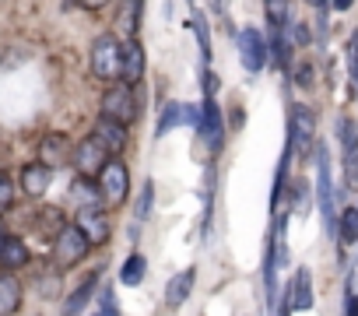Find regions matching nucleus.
<instances>
[{
	"label": "nucleus",
	"instance_id": "5",
	"mask_svg": "<svg viewBox=\"0 0 358 316\" xmlns=\"http://www.w3.org/2000/svg\"><path fill=\"white\" fill-rule=\"evenodd\" d=\"M99 194L113 208H120L127 201V194H130V173H127V166L120 162V158H109V162L102 166V173H99Z\"/></svg>",
	"mask_w": 358,
	"mask_h": 316
},
{
	"label": "nucleus",
	"instance_id": "23",
	"mask_svg": "<svg viewBox=\"0 0 358 316\" xmlns=\"http://www.w3.org/2000/svg\"><path fill=\"white\" fill-rule=\"evenodd\" d=\"M92 292H95V278H88L67 302H64V309H60V316H81V309L88 306V299H92Z\"/></svg>",
	"mask_w": 358,
	"mask_h": 316
},
{
	"label": "nucleus",
	"instance_id": "10",
	"mask_svg": "<svg viewBox=\"0 0 358 316\" xmlns=\"http://www.w3.org/2000/svg\"><path fill=\"white\" fill-rule=\"evenodd\" d=\"M71 162L78 166V173H81V180H92V176H99L102 173V166L109 162V155L92 141V137H85L78 148H74V158H71Z\"/></svg>",
	"mask_w": 358,
	"mask_h": 316
},
{
	"label": "nucleus",
	"instance_id": "34",
	"mask_svg": "<svg viewBox=\"0 0 358 316\" xmlns=\"http://www.w3.org/2000/svg\"><path fill=\"white\" fill-rule=\"evenodd\" d=\"M295 211H299V215L309 211V187H306V183H295Z\"/></svg>",
	"mask_w": 358,
	"mask_h": 316
},
{
	"label": "nucleus",
	"instance_id": "21",
	"mask_svg": "<svg viewBox=\"0 0 358 316\" xmlns=\"http://www.w3.org/2000/svg\"><path fill=\"white\" fill-rule=\"evenodd\" d=\"M183 113H187V106H183V102H169V106L162 109V116H158L155 137H165L172 127H179V123H183Z\"/></svg>",
	"mask_w": 358,
	"mask_h": 316
},
{
	"label": "nucleus",
	"instance_id": "31",
	"mask_svg": "<svg viewBox=\"0 0 358 316\" xmlns=\"http://www.w3.org/2000/svg\"><path fill=\"white\" fill-rule=\"evenodd\" d=\"M271 18V32H285V18H288V4H267L264 8Z\"/></svg>",
	"mask_w": 358,
	"mask_h": 316
},
{
	"label": "nucleus",
	"instance_id": "35",
	"mask_svg": "<svg viewBox=\"0 0 358 316\" xmlns=\"http://www.w3.org/2000/svg\"><path fill=\"white\" fill-rule=\"evenodd\" d=\"M295 85H299V88H309V85H313V67H309V64H299V67H295Z\"/></svg>",
	"mask_w": 358,
	"mask_h": 316
},
{
	"label": "nucleus",
	"instance_id": "8",
	"mask_svg": "<svg viewBox=\"0 0 358 316\" xmlns=\"http://www.w3.org/2000/svg\"><path fill=\"white\" fill-rule=\"evenodd\" d=\"M236 46H239V60H243V67L250 74L264 71V64H267V39L257 29H243L236 36Z\"/></svg>",
	"mask_w": 358,
	"mask_h": 316
},
{
	"label": "nucleus",
	"instance_id": "17",
	"mask_svg": "<svg viewBox=\"0 0 358 316\" xmlns=\"http://www.w3.org/2000/svg\"><path fill=\"white\" fill-rule=\"evenodd\" d=\"M288 288H292V306H295L299 313L313 309V274H309V267H299Z\"/></svg>",
	"mask_w": 358,
	"mask_h": 316
},
{
	"label": "nucleus",
	"instance_id": "38",
	"mask_svg": "<svg viewBox=\"0 0 358 316\" xmlns=\"http://www.w3.org/2000/svg\"><path fill=\"white\" fill-rule=\"evenodd\" d=\"M344 316H358V295H344Z\"/></svg>",
	"mask_w": 358,
	"mask_h": 316
},
{
	"label": "nucleus",
	"instance_id": "24",
	"mask_svg": "<svg viewBox=\"0 0 358 316\" xmlns=\"http://www.w3.org/2000/svg\"><path fill=\"white\" fill-rule=\"evenodd\" d=\"M144 271H148L144 257H141V253H130V257H127V264H123V271H120V281H123L127 288H134V285H141V281H144Z\"/></svg>",
	"mask_w": 358,
	"mask_h": 316
},
{
	"label": "nucleus",
	"instance_id": "20",
	"mask_svg": "<svg viewBox=\"0 0 358 316\" xmlns=\"http://www.w3.org/2000/svg\"><path fill=\"white\" fill-rule=\"evenodd\" d=\"M337 239H341V246L358 243V208H344L337 215Z\"/></svg>",
	"mask_w": 358,
	"mask_h": 316
},
{
	"label": "nucleus",
	"instance_id": "1",
	"mask_svg": "<svg viewBox=\"0 0 358 316\" xmlns=\"http://www.w3.org/2000/svg\"><path fill=\"white\" fill-rule=\"evenodd\" d=\"M316 201L323 211V229L330 239H337V194H334V180H330V151L327 144H316Z\"/></svg>",
	"mask_w": 358,
	"mask_h": 316
},
{
	"label": "nucleus",
	"instance_id": "39",
	"mask_svg": "<svg viewBox=\"0 0 358 316\" xmlns=\"http://www.w3.org/2000/svg\"><path fill=\"white\" fill-rule=\"evenodd\" d=\"M4 239H8V236H4V222H0V246H4Z\"/></svg>",
	"mask_w": 358,
	"mask_h": 316
},
{
	"label": "nucleus",
	"instance_id": "32",
	"mask_svg": "<svg viewBox=\"0 0 358 316\" xmlns=\"http://www.w3.org/2000/svg\"><path fill=\"white\" fill-rule=\"evenodd\" d=\"M348 71H351V85H358V32L348 39Z\"/></svg>",
	"mask_w": 358,
	"mask_h": 316
},
{
	"label": "nucleus",
	"instance_id": "4",
	"mask_svg": "<svg viewBox=\"0 0 358 316\" xmlns=\"http://www.w3.org/2000/svg\"><path fill=\"white\" fill-rule=\"evenodd\" d=\"M102 120H113L120 127L134 123L137 120V99H134V88H127L123 81L113 85L106 95H102Z\"/></svg>",
	"mask_w": 358,
	"mask_h": 316
},
{
	"label": "nucleus",
	"instance_id": "7",
	"mask_svg": "<svg viewBox=\"0 0 358 316\" xmlns=\"http://www.w3.org/2000/svg\"><path fill=\"white\" fill-rule=\"evenodd\" d=\"M74 229L88 239V246H106L109 243V232H113V222H109V215L102 208H81Z\"/></svg>",
	"mask_w": 358,
	"mask_h": 316
},
{
	"label": "nucleus",
	"instance_id": "6",
	"mask_svg": "<svg viewBox=\"0 0 358 316\" xmlns=\"http://www.w3.org/2000/svg\"><path fill=\"white\" fill-rule=\"evenodd\" d=\"M85 253H88V239H85L74 225H67V229L57 236V243H53V267H57V271L74 267V264L85 260Z\"/></svg>",
	"mask_w": 358,
	"mask_h": 316
},
{
	"label": "nucleus",
	"instance_id": "14",
	"mask_svg": "<svg viewBox=\"0 0 358 316\" xmlns=\"http://www.w3.org/2000/svg\"><path fill=\"white\" fill-rule=\"evenodd\" d=\"M194 278H197L194 267L179 271L176 278H169V285H165V306H169V309H179V306L190 299V292H194Z\"/></svg>",
	"mask_w": 358,
	"mask_h": 316
},
{
	"label": "nucleus",
	"instance_id": "28",
	"mask_svg": "<svg viewBox=\"0 0 358 316\" xmlns=\"http://www.w3.org/2000/svg\"><path fill=\"white\" fill-rule=\"evenodd\" d=\"M194 36H197V43H201L204 64H211V36H208V22H204L201 15H194Z\"/></svg>",
	"mask_w": 358,
	"mask_h": 316
},
{
	"label": "nucleus",
	"instance_id": "12",
	"mask_svg": "<svg viewBox=\"0 0 358 316\" xmlns=\"http://www.w3.org/2000/svg\"><path fill=\"white\" fill-rule=\"evenodd\" d=\"M92 141H95L106 155H120V151L127 148V127H120V123H113V120H99V123L92 127Z\"/></svg>",
	"mask_w": 358,
	"mask_h": 316
},
{
	"label": "nucleus",
	"instance_id": "36",
	"mask_svg": "<svg viewBox=\"0 0 358 316\" xmlns=\"http://www.w3.org/2000/svg\"><path fill=\"white\" fill-rule=\"evenodd\" d=\"M95 316H120V309H116V299H113V292H106V295H102V309H99Z\"/></svg>",
	"mask_w": 358,
	"mask_h": 316
},
{
	"label": "nucleus",
	"instance_id": "19",
	"mask_svg": "<svg viewBox=\"0 0 358 316\" xmlns=\"http://www.w3.org/2000/svg\"><path fill=\"white\" fill-rule=\"evenodd\" d=\"M64 229H67V225H64V211H60V208H39V215H36V232H39L43 239L57 243V236H60Z\"/></svg>",
	"mask_w": 358,
	"mask_h": 316
},
{
	"label": "nucleus",
	"instance_id": "40",
	"mask_svg": "<svg viewBox=\"0 0 358 316\" xmlns=\"http://www.w3.org/2000/svg\"><path fill=\"white\" fill-rule=\"evenodd\" d=\"M355 92H358V85H355Z\"/></svg>",
	"mask_w": 358,
	"mask_h": 316
},
{
	"label": "nucleus",
	"instance_id": "22",
	"mask_svg": "<svg viewBox=\"0 0 358 316\" xmlns=\"http://www.w3.org/2000/svg\"><path fill=\"white\" fill-rule=\"evenodd\" d=\"M137 25H141V4H123L120 8V36L127 43L137 39Z\"/></svg>",
	"mask_w": 358,
	"mask_h": 316
},
{
	"label": "nucleus",
	"instance_id": "2",
	"mask_svg": "<svg viewBox=\"0 0 358 316\" xmlns=\"http://www.w3.org/2000/svg\"><path fill=\"white\" fill-rule=\"evenodd\" d=\"M120 67H123V43L113 32L99 36L95 46H92V71L102 81H116L120 78Z\"/></svg>",
	"mask_w": 358,
	"mask_h": 316
},
{
	"label": "nucleus",
	"instance_id": "9",
	"mask_svg": "<svg viewBox=\"0 0 358 316\" xmlns=\"http://www.w3.org/2000/svg\"><path fill=\"white\" fill-rule=\"evenodd\" d=\"M197 134L204 137V144H208L211 151L222 148V137H225V116H222V109H218L215 99H204V102H201V123H197Z\"/></svg>",
	"mask_w": 358,
	"mask_h": 316
},
{
	"label": "nucleus",
	"instance_id": "37",
	"mask_svg": "<svg viewBox=\"0 0 358 316\" xmlns=\"http://www.w3.org/2000/svg\"><path fill=\"white\" fill-rule=\"evenodd\" d=\"M215 92H218V74H215V71H208V74H204V95H208V99H215Z\"/></svg>",
	"mask_w": 358,
	"mask_h": 316
},
{
	"label": "nucleus",
	"instance_id": "16",
	"mask_svg": "<svg viewBox=\"0 0 358 316\" xmlns=\"http://www.w3.org/2000/svg\"><path fill=\"white\" fill-rule=\"evenodd\" d=\"M50 180H53V173H50L43 162H32V166L22 169V190H25L29 197H43V194L50 190Z\"/></svg>",
	"mask_w": 358,
	"mask_h": 316
},
{
	"label": "nucleus",
	"instance_id": "25",
	"mask_svg": "<svg viewBox=\"0 0 358 316\" xmlns=\"http://www.w3.org/2000/svg\"><path fill=\"white\" fill-rule=\"evenodd\" d=\"M337 137H341L344 155H355V151H358V120L341 116V120H337Z\"/></svg>",
	"mask_w": 358,
	"mask_h": 316
},
{
	"label": "nucleus",
	"instance_id": "11",
	"mask_svg": "<svg viewBox=\"0 0 358 316\" xmlns=\"http://www.w3.org/2000/svg\"><path fill=\"white\" fill-rule=\"evenodd\" d=\"M74 158V151H71V144H67V137L64 134H46L43 137V144H39V162L53 173V169H60V166H67Z\"/></svg>",
	"mask_w": 358,
	"mask_h": 316
},
{
	"label": "nucleus",
	"instance_id": "3",
	"mask_svg": "<svg viewBox=\"0 0 358 316\" xmlns=\"http://www.w3.org/2000/svg\"><path fill=\"white\" fill-rule=\"evenodd\" d=\"M288 144H292V151H299V158H309V151L316 144V116L309 113V106H292Z\"/></svg>",
	"mask_w": 358,
	"mask_h": 316
},
{
	"label": "nucleus",
	"instance_id": "15",
	"mask_svg": "<svg viewBox=\"0 0 358 316\" xmlns=\"http://www.w3.org/2000/svg\"><path fill=\"white\" fill-rule=\"evenodd\" d=\"M22 306V281L11 271H0V316H15Z\"/></svg>",
	"mask_w": 358,
	"mask_h": 316
},
{
	"label": "nucleus",
	"instance_id": "26",
	"mask_svg": "<svg viewBox=\"0 0 358 316\" xmlns=\"http://www.w3.org/2000/svg\"><path fill=\"white\" fill-rule=\"evenodd\" d=\"M71 197H74V201H85L81 208H95V201H99L102 194H99V187H95L92 180H78V183L71 187Z\"/></svg>",
	"mask_w": 358,
	"mask_h": 316
},
{
	"label": "nucleus",
	"instance_id": "27",
	"mask_svg": "<svg viewBox=\"0 0 358 316\" xmlns=\"http://www.w3.org/2000/svg\"><path fill=\"white\" fill-rule=\"evenodd\" d=\"M281 36L288 39V46H309V25L306 22H288Z\"/></svg>",
	"mask_w": 358,
	"mask_h": 316
},
{
	"label": "nucleus",
	"instance_id": "33",
	"mask_svg": "<svg viewBox=\"0 0 358 316\" xmlns=\"http://www.w3.org/2000/svg\"><path fill=\"white\" fill-rule=\"evenodd\" d=\"M344 180H348V187H358V151L344 155Z\"/></svg>",
	"mask_w": 358,
	"mask_h": 316
},
{
	"label": "nucleus",
	"instance_id": "13",
	"mask_svg": "<svg viewBox=\"0 0 358 316\" xmlns=\"http://www.w3.org/2000/svg\"><path fill=\"white\" fill-rule=\"evenodd\" d=\"M141 74H144V46H141V39L123 43V67H120L123 85H127V88H134V85L141 81Z\"/></svg>",
	"mask_w": 358,
	"mask_h": 316
},
{
	"label": "nucleus",
	"instance_id": "30",
	"mask_svg": "<svg viewBox=\"0 0 358 316\" xmlns=\"http://www.w3.org/2000/svg\"><path fill=\"white\" fill-rule=\"evenodd\" d=\"M151 201H155V183L148 180V183H144V190H141V201H137V208H134L137 222H144V218L151 215Z\"/></svg>",
	"mask_w": 358,
	"mask_h": 316
},
{
	"label": "nucleus",
	"instance_id": "18",
	"mask_svg": "<svg viewBox=\"0 0 358 316\" xmlns=\"http://www.w3.org/2000/svg\"><path fill=\"white\" fill-rule=\"evenodd\" d=\"M0 264H4V271H18V267H25L29 264V246H25V239H18V236H8L4 239V246H0Z\"/></svg>",
	"mask_w": 358,
	"mask_h": 316
},
{
	"label": "nucleus",
	"instance_id": "29",
	"mask_svg": "<svg viewBox=\"0 0 358 316\" xmlns=\"http://www.w3.org/2000/svg\"><path fill=\"white\" fill-rule=\"evenodd\" d=\"M15 208V183L8 173H0V215H8Z\"/></svg>",
	"mask_w": 358,
	"mask_h": 316
}]
</instances>
